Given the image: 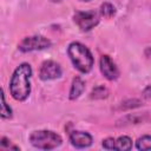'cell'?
Listing matches in <instances>:
<instances>
[{
  "label": "cell",
  "instance_id": "cell-1",
  "mask_svg": "<svg viewBox=\"0 0 151 151\" xmlns=\"http://www.w3.org/2000/svg\"><path fill=\"white\" fill-rule=\"evenodd\" d=\"M32 67L28 63L20 64L13 72L9 80V93L17 101H24L31 93Z\"/></svg>",
  "mask_w": 151,
  "mask_h": 151
},
{
  "label": "cell",
  "instance_id": "cell-2",
  "mask_svg": "<svg viewBox=\"0 0 151 151\" xmlns=\"http://www.w3.org/2000/svg\"><path fill=\"white\" fill-rule=\"evenodd\" d=\"M67 54L73 66L79 72L88 73L92 70L94 65V58L91 51L81 42H78V41L71 42L67 47Z\"/></svg>",
  "mask_w": 151,
  "mask_h": 151
},
{
  "label": "cell",
  "instance_id": "cell-3",
  "mask_svg": "<svg viewBox=\"0 0 151 151\" xmlns=\"http://www.w3.org/2000/svg\"><path fill=\"white\" fill-rule=\"evenodd\" d=\"M29 143L40 150H53L61 145L63 138L51 130H37L28 136Z\"/></svg>",
  "mask_w": 151,
  "mask_h": 151
},
{
  "label": "cell",
  "instance_id": "cell-4",
  "mask_svg": "<svg viewBox=\"0 0 151 151\" xmlns=\"http://www.w3.org/2000/svg\"><path fill=\"white\" fill-rule=\"evenodd\" d=\"M73 21L83 32H88L99 24V13L94 11H77Z\"/></svg>",
  "mask_w": 151,
  "mask_h": 151
},
{
  "label": "cell",
  "instance_id": "cell-5",
  "mask_svg": "<svg viewBox=\"0 0 151 151\" xmlns=\"http://www.w3.org/2000/svg\"><path fill=\"white\" fill-rule=\"evenodd\" d=\"M52 42L50 39L45 38L44 35H32V37H26L24 38L19 45L18 48L19 51L27 53V52H33V51H41L51 47Z\"/></svg>",
  "mask_w": 151,
  "mask_h": 151
},
{
  "label": "cell",
  "instance_id": "cell-6",
  "mask_svg": "<svg viewBox=\"0 0 151 151\" xmlns=\"http://www.w3.org/2000/svg\"><path fill=\"white\" fill-rule=\"evenodd\" d=\"M63 74L61 66L53 60H46L41 64L39 68V78L44 81L47 80H54L60 78Z\"/></svg>",
  "mask_w": 151,
  "mask_h": 151
},
{
  "label": "cell",
  "instance_id": "cell-7",
  "mask_svg": "<svg viewBox=\"0 0 151 151\" xmlns=\"http://www.w3.org/2000/svg\"><path fill=\"white\" fill-rule=\"evenodd\" d=\"M99 68L101 74L107 79V80H116L119 77V70L113 63V60L107 55L104 54L100 57L99 60Z\"/></svg>",
  "mask_w": 151,
  "mask_h": 151
},
{
  "label": "cell",
  "instance_id": "cell-8",
  "mask_svg": "<svg viewBox=\"0 0 151 151\" xmlns=\"http://www.w3.org/2000/svg\"><path fill=\"white\" fill-rule=\"evenodd\" d=\"M70 142L77 149H86L92 145L93 138L88 132L74 130L70 133Z\"/></svg>",
  "mask_w": 151,
  "mask_h": 151
},
{
  "label": "cell",
  "instance_id": "cell-9",
  "mask_svg": "<svg viewBox=\"0 0 151 151\" xmlns=\"http://www.w3.org/2000/svg\"><path fill=\"white\" fill-rule=\"evenodd\" d=\"M147 119V114L145 113H127L123 118H120L117 122V126H126L132 124H140Z\"/></svg>",
  "mask_w": 151,
  "mask_h": 151
},
{
  "label": "cell",
  "instance_id": "cell-10",
  "mask_svg": "<svg viewBox=\"0 0 151 151\" xmlns=\"http://www.w3.org/2000/svg\"><path fill=\"white\" fill-rule=\"evenodd\" d=\"M84 91H85V81L80 77H76L72 80L70 93H68V98L71 100H76L77 98H79L83 94Z\"/></svg>",
  "mask_w": 151,
  "mask_h": 151
},
{
  "label": "cell",
  "instance_id": "cell-11",
  "mask_svg": "<svg viewBox=\"0 0 151 151\" xmlns=\"http://www.w3.org/2000/svg\"><path fill=\"white\" fill-rule=\"evenodd\" d=\"M143 105V101L140 99H137V98H132V99H126L124 100L123 103L119 104V106L117 107L118 111H130V110H133V109H137V107H140Z\"/></svg>",
  "mask_w": 151,
  "mask_h": 151
},
{
  "label": "cell",
  "instance_id": "cell-12",
  "mask_svg": "<svg viewBox=\"0 0 151 151\" xmlns=\"http://www.w3.org/2000/svg\"><path fill=\"white\" fill-rule=\"evenodd\" d=\"M132 149V139L129 136H120L116 139V150L127 151Z\"/></svg>",
  "mask_w": 151,
  "mask_h": 151
},
{
  "label": "cell",
  "instance_id": "cell-13",
  "mask_svg": "<svg viewBox=\"0 0 151 151\" xmlns=\"http://www.w3.org/2000/svg\"><path fill=\"white\" fill-rule=\"evenodd\" d=\"M116 12H117V9L111 2H103L99 7V14L104 18H107V19L114 17Z\"/></svg>",
  "mask_w": 151,
  "mask_h": 151
},
{
  "label": "cell",
  "instance_id": "cell-14",
  "mask_svg": "<svg viewBox=\"0 0 151 151\" xmlns=\"http://www.w3.org/2000/svg\"><path fill=\"white\" fill-rule=\"evenodd\" d=\"M109 93H110L109 90L104 85H98L92 88L90 93V98L91 99H105L109 97Z\"/></svg>",
  "mask_w": 151,
  "mask_h": 151
},
{
  "label": "cell",
  "instance_id": "cell-15",
  "mask_svg": "<svg viewBox=\"0 0 151 151\" xmlns=\"http://www.w3.org/2000/svg\"><path fill=\"white\" fill-rule=\"evenodd\" d=\"M136 147L138 150H142V151L151 150V136L150 134H145V136L139 137L136 140Z\"/></svg>",
  "mask_w": 151,
  "mask_h": 151
},
{
  "label": "cell",
  "instance_id": "cell-16",
  "mask_svg": "<svg viewBox=\"0 0 151 151\" xmlns=\"http://www.w3.org/2000/svg\"><path fill=\"white\" fill-rule=\"evenodd\" d=\"M1 118L2 119H9L12 118L13 116V111L11 109V106L6 103V99H5V93H4V90L1 91Z\"/></svg>",
  "mask_w": 151,
  "mask_h": 151
},
{
  "label": "cell",
  "instance_id": "cell-17",
  "mask_svg": "<svg viewBox=\"0 0 151 151\" xmlns=\"http://www.w3.org/2000/svg\"><path fill=\"white\" fill-rule=\"evenodd\" d=\"M101 146L105 150H116V139L112 137H107V138L103 139Z\"/></svg>",
  "mask_w": 151,
  "mask_h": 151
},
{
  "label": "cell",
  "instance_id": "cell-18",
  "mask_svg": "<svg viewBox=\"0 0 151 151\" xmlns=\"http://www.w3.org/2000/svg\"><path fill=\"white\" fill-rule=\"evenodd\" d=\"M0 145H1V147H9V149L19 150V147H18V146H14V145H12L11 140H9L8 138H6V137H1V140H0Z\"/></svg>",
  "mask_w": 151,
  "mask_h": 151
},
{
  "label": "cell",
  "instance_id": "cell-19",
  "mask_svg": "<svg viewBox=\"0 0 151 151\" xmlns=\"http://www.w3.org/2000/svg\"><path fill=\"white\" fill-rule=\"evenodd\" d=\"M142 97L145 98V99L151 98V85H147V86L143 90V92H142Z\"/></svg>",
  "mask_w": 151,
  "mask_h": 151
},
{
  "label": "cell",
  "instance_id": "cell-20",
  "mask_svg": "<svg viewBox=\"0 0 151 151\" xmlns=\"http://www.w3.org/2000/svg\"><path fill=\"white\" fill-rule=\"evenodd\" d=\"M144 55H145L147 59H151V46H149V47H146V48L144 50Z\"/></svg>",
  "mask_w": 151,
  "mask_h": 151
},
{
  "label": "cell",
  "instance_id": "cell-21",
  "mask_svg": "<svg viewBox=\"0 0 151 151\" xmlns=\"http://www.w3.org/2000/svg\"><path fill=\"white\" fill-rule=\"evenodd\" d=\"M51 1H52V2H60L61 0H51Z\"/></svg>",
  "mask_w": 151,
  "mask_h": 151
},
{
  "label": "cell",
  "instance_id": "cell-22",
  "mask_svg": "<svg viewBox=\"0 0 151 151\" xmlns=\"http://www.w3.org/2000/svg\"><path fill=\"white\" fill-rule=\"evenodd\" d=\"M83 1H90V0H83Z\"/></svg>",
  "mask_w": 151,
  "mask_h": 151
}]
</instances>
